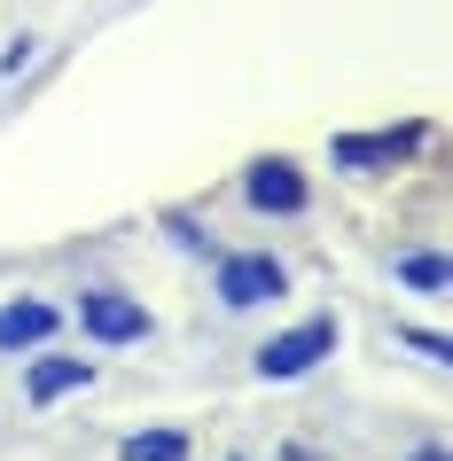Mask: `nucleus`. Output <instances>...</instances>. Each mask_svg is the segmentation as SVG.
I'll return each mask as SVG.
<instances>
[{"label": "nucleus", "instance_id": "nucleus-8", "mask_svg": "<svg viewBox=\"0 0 453 461\" xmlns=\"http://www.w3.org/2000/svg\"><path fill=\"white\" fill-rule=\"evenodd\" d=\"M399 282H406V290H422V297H438V290L453 282L446 250H406V258H399Z\"/></svg>", "mask_w": 453, "mask_h": 461}, {"label": "nucleus", "instance_id": "nucleus-10", "mask_svg": "<svg viewBox=\"0 0 453 461\" xmlns=\"http://www.w3.org/2000/svg\"><path fill=\"white\" fill-rule=\"evenodd\" d=\"M399 344H406V352H422V360H438V367L453 360V337H446V329H414V321H406Z\"/></svg>", "mask_w": 453, "mask_h": 461}, {"label": "nucleus", "instance_id": "nucleus-3", "mask_svg": "<svg viewBox=\"0 0 453 461\" xmlns=\"http://www.w3.org/2000/svg\"><path fill=\"white\" fill-rule=\"evenodd\" d=\"M282 290H289V267L274 250H227V258H219V305L250 313V305H274Z\"/></svg>", "mask_w": 453, "mask_h": 461}, {"label": "nucleus", "instance_id": "nucleus-5", "mask_svg": "<svg viewBox=\"0 0 453 461\" xmlns=\"http://www.w3.org/2000/svg\"><path fill=\"white\" fill-rule=\"evenodd\" d=\"M78 329H86V344H141L149 337V305L102 282V290L78 297Z\"/></svg>", "mask_w": 453, "mask_h": 461}, {"label": "nucleus", "instance_id": "nucleus-7", "mask_svg": "<svg viewBox=\"0 0 453 461\" xmlns=\"http://www.w3.org/2000/svg\"><path fill=\"white\" fill-rule=\"evenodd\" d=\"M55 329H63V313H55L48 297H8L0 305V352H40Z\"/></svg>", "mask_w": 453, "mask_h": 461}, {"label": "nucleus", "instance_id": "nucleus-11", "mask_svg": "<svg viewBox=\"0 0 453 461\" xmlns=\"http://www.w3.org/2000/svg\"><path fill=\"white\" fill-rule=\"evenodd\" d=\"M406 461H446V446H414V454H406Z\"/></svg>", "mask_w": 453, "mask_h": 461}, {"label": "nucleus", "instance_id": "nucleus-4", "mask_svg": "<svg viewBox=\"0 0 453 461\" xmlns=\"http://www.w3.org/2000/svg\"><path fill=\"white\" fill-rule=\"evenodd\" d=\"M242 195H250V212H274V219H297L313 203V180L297 157H250L242 165Z\"/></svg>", "mask_w": 453, "mask_h": 461}, {"label": "nucleus", "instance_id": "nucleus-1", "mask_svg": "<svg viewBox=\"0 0 453 461\" xmlns=\"http://www.w3.org/2000/svg\"><path fill=\"white\" fill-rule=\"evenodd\" d=\"M430 133H438L430 118L367 125V133H336V141H329V165H336V172H399L406 157H422V149H430Z\"/></svg>", "mask_w": 453, "mask_h": 461}, {"label": "nucleus", "instance_id": "nucleus-9", "mask_svg": "<svg viewBox=\"0 0 453 461\" xmlns=\"http://www.w3.org/2000/svg\"><path fill=\"white\" fill-rule=\"evenodd\" d=\"M118 454L125 461H188V438H180V430H133Z\"/></svg>", "mask_w": 453, "mask_h": 461}, {"label": "nucleus", "instance_id": "nucleus-6", "mask_svg": "<svg viewBox=\"0 0 453 461\" xmlns=\"http://www.w3.org/2000/svg\"><path fill=\"white\" fill-rule=\"evenodd\" d=\"M95 384V360L86 352H48L40 344V360L24 367V399L32 407H55V399H71V391H86Z\"/></svg>", "mask_w": 453, "mask_h": 461}, {"label": "nucleus", "instance_id": "nucleus-2", "mask_svg": "<svg viewBox=\"0 0 453 461\" xmlns=\"http://www.w3.org/2000/svg\"><path fill=\"white\" fill-rule=\"evenodd\" d=\"M336 313H313V321H297V329H282V337H266L258 344V375L266 384H297V375H313V367L336 352Z\"/></svg>", "mask_w": 453, "mask_h": 461}]
</instances>
